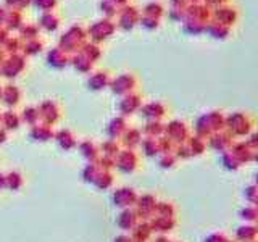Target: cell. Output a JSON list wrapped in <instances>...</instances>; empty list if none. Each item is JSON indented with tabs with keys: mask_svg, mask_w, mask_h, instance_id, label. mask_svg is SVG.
I'll return each mask as SVG.
<instances>
[{
	"mask_svg": "<svg viewBox=\"0 0 258 242\" xmlns=\"http://www.w3.org/2000/svg\"><path fill=\"white\" fill-rule=\"evenodd\" d=\"M253 123L247 115H232L228 118V133L236 139V137H245L252 133Z\"/></svg>",
	"mask_w": 258,
	"mask_h": 242,
	"instance_id": "1",
	"label": "cell"
},
{
	"mask_svg": "<svg viewBox=\"0 0 258 242\" xmlns=\"http://www.w3.org/2000/svg\"><path fill=\"white\" fill-rule=\"evenodd\" d=\"M258 239V224L256 223H242L236 229V242H252Z\"/></svg>",
	"mask_w": 258,
	"mask_h": 242,
	"instance_id": "2",
	"label": "cell"
},
{
	"mask_svg": "<svg viewBox=\"0 0 258 242\" xmlns=\"http://www.w3.org/2000/svg\"><path fill=\"white\" fill-rule=\"evenodd\" d=\"M231 152L237 157V160L240 161V165L250 163L252 158H253V150L248 147V144L245 141L234 142V145L231 147Z\"/></svg>",
	"mask_w": 258,
	"mask_h": 242,
	"instance_id": "3",
	"label": "cell"
},
{
	"mask_svg": "<svg viewBox=\"0 0 258 242\" xmlns=\"http://www.w3.org/2000/svg\"><path fill=\"white\" fill-rule=\"evenodd\" d=\"M234 137L229 134V133H216L213 137H212V145L218 150V152H228L232 145H234Z\"/></svg>",
	"mask_w": 258,
	"mask_h": 242,
	"instance_id": "4",
	"label": "cell"
},
{
	"mask_svg": "<svg viewBox=\"0 0 258 242\" xmlns=\"http://www.w3.org/2000/svg\"><path fill=\"white\" fill-rule=\"evenodd\" d=\"M239 218L244 223H256L258 221V208L253 204H247L239 210Z\"/></svg>",
	"mask_w": 258,
	"mask_h": 242,
	"instance_id": "5",
	"label": "cell"
},
{
	"mask_svg": "<svg viewBox=\"0 0 258 242\" xmlns=\"http://www.w3.org/2000/svg\"><path fill=\"white\" fill-rule=\"evenodd\" d=\"M221 161H223V166L228 169V171H237V169L242 166L240 161L237 160V157L231 152V149L228 152L221 153Z\"/></svg>",
	"mask_w": 258,
	"mask_h": 242,
	"instance_id": "6",
	"label": "cell"
},
{
	"mask_svg": "<svg viewBox=\"0 0 258 242\" xmlns=\"http://www.w3.org/2000/svg\"><path fill=\"white\" fill-rule=\"evenodd\" d=\"M244 199L248 202V204H256L258 202V186L256 184H250L244 189Z\"/></svg>",
	"mask_w": 258,
	"mask_h": 242,
	"instance_id": "7",
	"label": "cell"
},
{
	"mask_svg": "<svg viewBox=\"0 0 258 242\" xmlns=\"http://www.w3.org/2000/svg\"><path fill=\"white\" fill-rule=\"evenodd\" d=\"M245 142L248 144V147L252 149V150H258V133L248 134V139Z\"/></svg>",
	"mask_w": 258,
	"mask_h": 242,
	"instance_id": "8",
	"label": "cell"
},
{
	"mask_svg": "<svg viewBox=\"0 0 258 242\" xmlns=\"http://www.w3.org/2000/svg\"><path fill=\"white\" fill-rule=\"evenodd\" d=\"M229 239L224 236L223 232H215V234H212V236L208 237V240H205V242H228Z\"/></svg>",
	"mask_w": 258,
	"mask_h": 242,
	"instance_id": "9",
	"label": "cell"
},
{
	"mask_svg": "<svg viewBox=\"0 0 258 242\" xmlns=\"http://www.w3.org/2000/svg\"><path fill=\"white\" fill-rule=\"evenodd\" d=\"M253 163H258V150H253V158H252Z\"/></svg>",
	"mask_w": 258,
	"mask_h": 242,
	"instance_id": "10",
	"label": "cell"
},
{
	"mask_svg": "<svg viewBox=\"0 0 258 242\" xmlns=\"http://www.w3.org/2000/svg\"><path fill=\"white\" fill-rule=\"evenodd\" d=\"M253 184H256V186H258V171L255 173V183H253Z\"/></svg>",
	"mask_w": 258,
	"mask_h": 242,
	"instance_id": "11",
	"label": "cell"
},
{
	"mask_svg": "<svg viewBox=\"0 0 258 242\" xmlns=\"http://www.w3.org/2000/svg\"><path fill=\"white\" fill-rule=\"evenodd\" d=\"M228 242H236V240H231V239H229V240H228Z\"/></svg>",
	"mask_w": 258,
	"mask_h": 242,
	"instance_id": "12",
	"label": "cell"
},
{
	"mask_svg": "<svg viewBox=\"0 0 258 242\" xmlns=\"http://www.w3.org/2000/svg\"><path fill=\"white\" fill-rule=\"evenodd\" d=\"M255 205H256V208H258V202H256V204H255Z\"/></svg>",
	"mask_w": 258,
	"mask_h": 242,
	"instance_id": "13",
	"label": "cell"
},
{
	"mask_svg": "<svg viewBox=\"0 0 258 242\" xmlns=\"http://www.w3.org/2000/svg\"><path fill=\"white\" fill-rule=\"evenodd\" d=\"M252 242H258V239H256V240H252Z\"/></svg>",
	"mask_w": 258,
	"mask_h": 242,
	"instance_id": "14",
	"label": "cell"
},
{
	"mask_svg": "<svg viewBox=\"0 0 258 242\" xmlns=\"http://www.w3.org/2000/svg\"><path fill=\"white\" fill-rule=\"evenodd\" d=\"M256 224H258V221H256Z\"/></svg>",
	"mask_w": 258,
	"mask_h": 242,
	"instance_id": "15",
	"label": "cell"
}]
</instances>
